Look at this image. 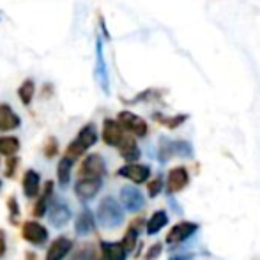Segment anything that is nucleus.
Returning a JSON list of instances; mask_svg holds the SVG:
<instances>
[{"label": "nucleus", "instance_id": "1", "mask_svg": "<svg viewBox=\"0 0 260 260\" xmlns=\"http://www.w3.org/2000/svg\"><path fill=\"white\" fill-rule=\"evenodd\" d=\"M98 221H100L101 226L105 229H117L119 225H122L124 221V211L122 206L117 202L113 197H105L100 202L96 211Z\"/></svg>", "mask_w": 260, "mask_h": 260}, {"label": "nucleus", "instance_id": "2", "mask_svg": "<svg viewBox=\"0 0 260 260\" xmlns=\"http://www.w3.org/2000/svg\"><path fill=\"white\" fill-rule=\"evenodd\" d=\"M96 142H98L96 124H92V122L85 124V126L78 131V135H76L75 140L68 145V149H66V156L71 157V159H76V157L82 156L87 149H90L92 145H96Z\"/></svg>", "mask_w": 260, "mask_h": 260}, {"label": "nucleus", "instance_id": "3", "mask_svg": "<svg viewBox=\"0 0 260 260\" xmlns=\"http://www.w3.org/2000/svg\"><path fill=\"white\" fill-rule=\"evenodd\" d=\"M103 188V179L98 177H78L75 182V195L80 202H89L92 200Z\"/></svg>", "mask_w": 260, "mask_h": 260}, {"label": "nucleus", "instance_id": "4", "mask_svg": "<svg viewBox=\"0 0 260 260\" xmlns=\"http://www.w3.org/2000/svg\"><path fill=\"white\" fill-rule=\"evenodd\" d=\"M21 237H23L27 243L34 244V246H45L50 234H48V230H46V226H43L39 221H36V219H27V221L21 225Z\"/></svg>", "mask_w": 260, "mask_h": 260}, {"label": "nucleus", "instance_id": "5", "mask_svg": "<svg viewBox=\"0 0 260 260\" xmlns=\"http://www.w3.org/2000/svg\"><path fill=\"white\" fill-rule=\"evenodd\" d=\"M106 174V165L101 154H89L83 157L82 165L78 168V177H98L103 179Z\"/></svg>", "mask_w": 260, "mask_h": 260}, {"label": "nucleus", "instance_id": "6", "mask_svg": "<svg viewBox=\"0 0 260 260\" xmlns=\"http://www.w3.org/2000/svg\"><path fill=\"white\" fill-rule=\"evenodd\" d=\"M117 175L135 182V184H144L151 177V168L142 163H127L117 170Z\"/></svg>", "mask_w": 260, "mask_h": 260}, {"label": "nucleus", "instance_id": "7", "mask_svg": "<svg viewBox=\"0 0 260 260\" xmlns=\"http://www.w3.org/2000/svg\"><path fill=\"white\" fill-rule=\"evenodd\" d=\"M117 122L120 124V127L126 131H129L131 135H135V137H145L149 131L147 127V122H145L142 117L135 115V113L131 112H120L119 113V120Z\"/></svg>", "mask_w": 260, "mask_h": 260}, {"label": "nucleus", "instance_id": "8", "mask_svg": "<svg viewBox=\"0 0 260 260\" xmlns=\"http://www.w3.org/2000/svg\"><path fill=\"white\" fill-rule=\"evenodd\" d=\"M71 209L66 204V200H53L48 207V221L55 229H62L71 219Z\"/></svg>", "mask_w": 260, "mask_h": 260}, {"label": "nucleus", "instance_id": "9", "mask_svg": "<svg viewBox=\"0 0 260 260\" xmlns=\"http://www.w3.org/2000/svg\"><path fill=\"white\" fill-rule=\"evenodd\" d=\"M197 230H199V225H197V223H191V221L177 223V225L172 226V230L167 234V244L175 246V244L184 243V241L189 239V237H191Z\"/></svg>", "mask_w": 260, "mask_h": 260}, {"label": "nucleus", "instance_id": "10", "mask_svg": "<svg viewBox=\"0 0 260 260\" xmlns=\"http://www.w3.org/2000/svg\"><path fill=\"white\" fill-rule=\"evenodd\" d=\"M120 204H122V207L126 209V211L137 212L145 206V199L138 188L124 186V188L120 189Z\"/></svg>", "mask_w": 260, "mask_h": 260}, {"label": "nucleus", "instance_id": "11", "mask_svg": "<svg viewBox=\"0 0 260 260\" xmlns=\"http://www.w3.org/2000/svg\"><path fill=\"white\" fill-rule=\"evenodd\" d=\"M71 250H73V241L66 236H60L52 241V244L48 246V251H46L45 260H64L71 253Z\"/></svg>", "mask_w": 260, "mask_h": 260}, {"label": "nucleus", "instance_id": "12", "mask_svg": "<svg viewBox=\"0 0 260 260\" xmlns=\"http://www.w3.org/2000/svg\"><path fill=\"white\" fill-rule=\"evenodd\" d=\"M96 78L101 85L105 94L110 92V82H108V69H106L105 55H103V41L101 38L96 41Z\"/></svg>", "mask_w": 260, "mask_h": 260}, {"label": "nucleus", "instance_id": "13", "mask_svg": "<svg viewBox=\"0 0 260 260\" xmlns=\"http://www.w3.org/2000/svg\"><path fill=\"white\" fill-rule=\"evenodd\" d=\"M189 182V174L184 167H175L168 172V179H167V188L170 193H177L188 186Z\"/></svg>", "mask_w": 260, "mask_h": 260}, {"label": "nucleus", "instance_id": "14", "mask_svg": "<svg viewBox=\"0 0 260 260\" xmlns=\"http://www.w3.org/2000/svg\"><path fill=\"white\" fill-rule=\"evenodd\" d=\"M103 142L110 147H117L120 144V140L124 138V129L120 127V124L113 119H106L103 122Z\"/></svg>", "mask_w": 260, "mask_h": 260}, {"label": "nucleus", "instance_id": "15", "mask_svg": "<svg viewBox=\"0 0 260 260\" xmlns=\"http://www.w3.org/2000/svg\"><path fill=\"white\" fill-rule=\"evenodd\" d=\"M21 188H23V195L27 197L28 200L36 199L41 191V175L36 170H27L23 174V179H21Z\"/></svg>", "mask_w": 260, "mask_h": 260}, {"label": "nucleus", "instance_id": "16", "mask_svg": "<svg viewBox=\"0 0 260 260\" xmlns=\"http://www.w3.org/2000/svg\"><path fill=\"white\" fill-rule=\"evenodd\" d=\"M96 230V218L90 209H82L75 219V232L78 236H89Z\"/></svg>", "mask_w": 260, "mask_h": 260}, {"label": "nucleus", "instance_id": "17", "mask_svg": "<svg viewBox=\"0 0 260 260\" xmlns=\"http://www.w3.org/2000/svg\"><path fill=\"white\" fill-rule=\"evenodd\" d=\"M21 119L13 108L7 103H0V131L6 133V131H13L16 127H20Z\"/></svg>", "mask_w": 260, "mask_h": 260}, {"label": "nucleus", "instance_id": "18", "mask_svg": "<svg viewBox=\"0 0 260 260\" xmlns=\"http://www.w3.org/2000/svg\"><path fill=\"white\" fill-rule=\"evenodd\" d=\"M52 197H53V181H46L45 191L39 195L38 202L34 204V209H32V216L34 218H43L48 212V207L52 204Z\"/></svg>", "mask_w": 260, "mask_h": 260}, {"label": "nucleus", "instance_id": "19", "mask_svg": "<svg viewBox=\"0 0 260 260\" xmlns=\"http://www.w3.org/2000/svg\"><path fill=\"white\" fill-rule=\"evenodd\" d=\"M117 147H119L120 156L126 161H129V163H135L140 157V149L137 145V140L133 137H129V135H124V138L120 140V144Z\"/></svg>", "mask_w": 260, "mask_h": 260}, {"label": "nucleus", "instance_id": "20", "mask_svg": "<svg viewBox=\"0 0 260 260\" xmlns=\"http://www.w3.org/2000/svg\"><path fill=\"white\" fill-rule=\"evenodd\" d=\"M101 255L105 260H126L127 251L120 243H108L101 241Z\"/></svg>", "mask_w": 260, "mask_h": 260}, {"label": "nucleus", "instance_id": "21", "mask_svg": "<svg viewBox=\"0 0 260 260\" xmlns=\"http://www.w3.org/2000/svg\"><path fill=\"white\" fill-rule=\"evenodd\" d=\"M73 165H75V159H71V157H68V156H64L62 159H58L57 179H58V184H60V186H68L69 184V181H71Z\"/></svg>", "mask_w": 260, "mask_h": 260}, {"label": "nucleus", "instance_id": "22", "mask_svg": "<svg viewBox=\"0 0 260 260\" xmlns=\"http://www.w3.org/2000/svg\"><path fill=\"white\" fill-rule=\"evenodd\" d=\"M140 225H142V219H135L133 223L129 225V229H127V232L124 234L122 241H120V244L124 246V250L129 253V251H133V248L137 246V241H138V232H140Z\"/></svg>", "mask_w": 260, "mask_h": 260}, {"label": "nucleus", "instance_id": "23", "mask_svg": "<svg viewBox=\"0 0 260 260\" xmlns=\"http://www.w3.org/2000/svg\"><path fill=\"white\" fill-rule=\"evenodd\" d=\"M167 223H168L167 211H163V209H161V211L152 212L151 219L147 221V234H149V236H154V234L159 232V230L163 229Z\"/></svg>", "mask_w": 260, "mask_h": 260}, {"label": "nucleus", "instance_id": "24", "mask_svg": "<svg viewBox=\"0 0 260 260\" xmlns=\"http://www.w3.org/2000/svg\"><path fill=\"white\" fill-rule=\"evenodd\" d=\"M18 151H20V140L16 137H0V154L11 157Z\"/></svg>", "mask_w": 260, "mask_h": 260}, {"label": "nucleus", "instance_id": "25", "mask_svg": "<svg viewBox=\"0 0 260 260\" xmlns=\"http://www.w3.org/2000/svg\"><path fill=\"white\" fill-rule=\"evenodd\" d=\"M34 92H36V85L32 80H25L23 83L20 85V89H18V98H20V101L23 103L25 106H28L32 103V98H34Z\"/></svg>", "mask_w": 260, "mask_h": 260}, {"label": "nucleus", "instance_id": "26", "mask_svg": "<svg viewBox=\"0 0 260 260\" xmlns=\"http://www.w3.org/2000/svg\"><path fill=\"white\" fill-rule=\"evenodd\" d=\"M96 248L92 246V244H83L82 248H78V250L73 253V257L69 260H96Z\"/></svg>", "mask_w": 260, "mask_h": 260}, {"label": "nucleus", "instance_id": "27", "mask_svg": "<svg viewBox=\"0 0 260 260\" xmlns=\"http://www.w3.org/2000/svg\"><path fill=\"white\" fill-rule=\"evenodd\" d=\"M7 209H9V221L11 225H16L18 218H20V206H18V200L14 195H11L7 199Z\"/></svg>", "mask_w": 260, "mask_h": 260}, {"label": "nucleus", "instance_id": "28", "mask_svg": "<svg viewBox=\"0 0 260 260\" xmlns=\"http://www.w3.org/2000/svg\"><path fill=\"white\" fill-rule=\"evenodd\" d=\"M43 152H45V156L48 157V159H52L58 154V142L57 138L50 137L48 140L45 142V147H43Z\"/></svg>", "mask_w": 260, "mask_h": 260}, {"label": "nucleus", "instance_id": "29", "mask_svg": "<svg viewBox=\"0 0 260 260\" xmlns=\"http://www.w3.org/2000/svg\"><path fill=\"white\" fill-rule=\"evenodd\" d=\"M154 119L159 120L161 124H165V126H168V127H177L186 120V115H177V117H172V119H167V117L163 119L161 115H154Z\"/></svg>", "mask_w": 260, "mask_h": 260}, {"label": "nucleus", "instance_id": "30", "mask_svg": "<svg viewBox=\"0 0 260 260\" xmlns=\"http://www.w3.org/2000/svg\"><path fill=\"white\" fill-rule=\"evenodd\" d=\"M147 191H149V197H151V199H154V197H157L161 191H163V181H161V177H156L149 182Z\"/></svg>", "mask_w": 260, "mask_h": 260}, {"label": "nucleus", "instance_id": "31", "mask_svg": "<svg viewBox=\"0 0 260 260\" xmlns=\"http://www.w3.org/2000/svg\"><path fill=\"white\" fill-rule=\"evenodd\" d=\"M18 165H20V159H18L16 156L7 157V161H6V175H7V177H9V179H13V177H14V174H16Z\"/></svg>", "mask_w": 260, "mask_h": 260}, {"label": "nucleus", "instance_id": "32", "mask_svg": "<svg viewBox=\"0 0 260 260\" xmlns=\"http://www.w3.org/2000/svg\"><path fill=\"white\" fill-rule=\"evenodd\" d=\"M161 251H163V246H161V243L152 244V246L147 250V253H145V260H156L161 255Z\"/></svg>", "mask_w": 260, "mask_h": 260}, {"label": "nucleus", "instance_id": "33", "mask_svg": "<svg viewBox=\"0 0 260 260\" xmlns=\"http://www.w3.org/2000/svg\"><path fill=\"white\" fill-rule=\"evenodd\" d=\"M7 253V243H6V234L0 230V258Z\"/></svg>", "mask_w": 260, "mask_h": 260}, {"label": "nucleus", "instance_id": "34", "mask_svg": "<svg viewBox=\"0 0 260 260\" xmlns=\"http://www.w3.org/2000/svg\"><path fill=\"white\" fill-rule=\"evenodd\" d=\"M34 258H36V255L30 253V251H27V260H34Z\"/></svg>", "mask_w": 260, "mask_h": 260}, {"label": "nucleus", "instance_id": "35", "mask_svg": "<svg viewBox=\"0 0 260 260\" xmlns=\"http://www.w3.org/2000/svg\"><path fill=\"white\" fill-rule=\"evenodd\" d=\"M0 188H2V181H0Z\"/></svg>", "mask_w": 260, "mask_h": 260}, {"label": "nucleus", "instance_id": "36", "mask_svg": "<svg viewBox=\"0 0 260 260\" xmlns=\"http://www.w3.org/2000/svg\"><path fill=\"white\" fill-rule=\"evenodd\" d=\"M100 260H105V258H100Z\"/></svg>", "mask_w": 260, "mask_h": 260}]
</instances>
